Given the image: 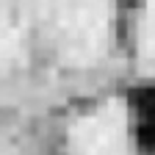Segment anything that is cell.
I'll list each match as a JSON object with an SVG mask.
<instances>
[{
  "label": "cell",
  "mask_w": 155,
  "mask_h": 155,
  "mask_svg": "<svg viewBox=\"0 0 155 155\" xmlns=\"http://www.w3.org/2000/svg\"><path fill=\"white\" fill-rule=\"evenodd\" d=\"M127 144L139 155H155V78L133 83L125 94Z\"/></svg>",
  "instance_id": "1"
}]
</instances>
